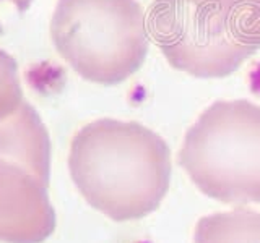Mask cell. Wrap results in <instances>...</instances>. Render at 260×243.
Instances as JSON below:
<instances>
[{
  "label": "cell",
  "mask_w": 260,
  "mask_h": 243,
  "mask_svg": "<svg viewBox=\"0 0 260 243\" xmlns=\"http://www.w3.org/2000/svg\"><path fill=\"white\" fill-rule=\"evenodd\" d=\"M4 4L13 5L20 13H23V12H26L29 8V5L32 4V0H0V7H2ZM2 31H4V28H2V24H0V34H2Z\"/></svg>",
  "instance_id": "cell-7"
},
{
  "label": "cell",
  "mask_w": 260,
  "mask_h": 243,
  "mask_svg": "<svg viewBox=\"0 0 260 243\" xmlns=\"http://www.w3.org/2000/svg\"><path fill=\"white\" fill-rule=\"evenodd\" d=\"M70 174L83 198L112 221H138L156 211L171 182V151L138 122L96 120L75 135Z\"/></svg>",
  "instance_id": "cell-1"
},
{
  "label": "cell",
  "mask_w": 260,
  "mask_h": 243,
  "mask_svg": "<svg viewBox=\"0 0 260 243\" xmlns=\"http://www.w3.org/2000/svg\"><path fill=\"white\" fill-rule=\"evenodd\" d=\"M146 29L173 68L224 78L260 51V0H153Z\"/></svg>",
  "instance_id": "cell-2"
},
{
  "label": "cell",
  "mask_w": 260,
  "mask_h": 243,
  "mask_svg": "<svg viewBox=\"0 0 260 243\" xmlns=\"http://www.w3.org/2000/svg\"><path fill=\"white\" fill-rule=\"evenodd\" d=\"M60 55L85 79L117 85L140 70L150 47L137 0H60L52 21Z\"/></svg>",
  "instance_id": "cell-4"
},
{
  "label": "cell",
  "mask_w": 260,
  "mask_h": 243,
  "mask_svg": "<svg viewBox=\"0 0 260 243\" xmlns=\"http://www.w3.org/2000/svg\"><path fill=\"white\" fill-rule=\"evenodd\" d=\"M49 138L35 113L0 128V241L43 243L55 230Z\"/></svg>",
  "instance_id": "cell-5"
},
{
  "label": "cell",
  "mask_w": 260,
  "mask_h": 243,
  "mask_svg": "<svg viewBox=\"0 0 260 243\" xmlns=\"http://www.w3.org/2000/svg\"><path fill=\"white\" fill-rule=\"evenodd\" d=\"M179 164L210 198L260 202V105L246 99L211 104L187 132Z\"/></svg>",
  "instance_id": "cell-3"
},
{
  "label": "cell",
  "mask_w": 260,
  "mask_h": 243,
  "mask_svg": "<svg viewBox=\"0 0 260 243\" xmlns=\"http://www.w3.org/2000/svg\"><path fill=\"white\" fill-rule=\"evenodd\" d=\"M195 243H260V213L234 209L202 217L195 227Z\"/></svg>",
  "instance_id": "cell-6"
}]
</instances>
